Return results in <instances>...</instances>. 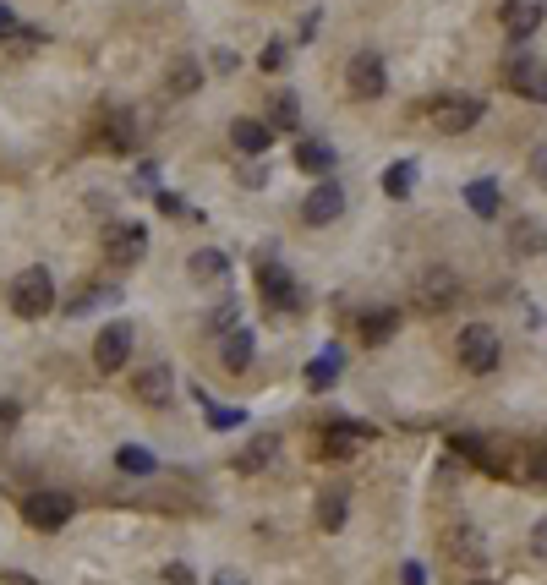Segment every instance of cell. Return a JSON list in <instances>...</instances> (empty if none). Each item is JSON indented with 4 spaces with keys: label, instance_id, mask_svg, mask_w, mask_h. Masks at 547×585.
<instances>
[{
    "label": "cell",
    "instance_id": "obj_21",
    "mask_svg": "<svg viewBox=\"0 0 547 585\" xmlns=\"http://www.w3.org/2000/svg\"><path fill=\"white\" fill-rule=\"evenodd\" d=\"M186 274H192L197 285H219V279H230V257L219 247H203V252L186 257Z\"/></svg>",
    "mask_w": 547,
    "mask_h": 585
},
{
    "label": "cell",
    "instance_id": "obj_40",
    "mask_svg": "<svg viewBox=\"0 0 547 585\" xmlns=\"http://www.w3.org/2000/svg\"><path fill=\"white\" fill-rule=\"evenodd\" d=\"M0 39H22V28H17V17H11L6 6H0Z\"/></svg>",
    "mask_w": 547,
    "mask_h": 585
},
{
    "label": "cell",
    "instance_id": "obj_26",
    "mask_svg": "<svg viewBox=\"0 0 547 585\" xmlns=\"http://www.w3.org/2000/svg\"><path fill=\"white\" fill-rule=\"evenodd\" d=\"M115 301H121V290H110V285H88V290H77V296L66 301V312H72V318H88V312L115 307Z\"/></svg>",
    "mask_w": 547,
    "mask_h": 585
},
{
    "label": "cell",
    "instance_id": "obj_34",
    "mask_svg": "<svg viewBox=\"0 0 547 585\" xmlns=\"http://www.w3.org/2000/svg\"><path fill=\"white\" fill-rule=\"evenodd\" d=\"M285 61H290V44H285V39H269V44H263V55H258L263 72H279Z\"/></svg>",
    "mask_w": 547,
    "mask_h": 585
},
{
    "label": "cell",
    "instance_id": "obj_22",
    "mask_svg": "<svg viewBox=\"0 0 547 585\" xmlns=\"http://www.w3.org/2000/svg\"><path fill=\"white\" fill-rule=\"evenodd\" d=\"M197 88H203V66H197V55H181V61L165 72V93L170 99H192Z\"/></svg>",
    "mask_w": 547,
    "mask_h": 585
},
{
    "label": "cell",
    "instance_id": "obj_4",
    "mask_svg": "<svg viewBox=\"0 0 547 585\" xmlns=\"http://www.w3.org/2000/svg\"><path fill=\"white\" fill-rule=\"evenodd\" d=\"M482 115H487V104L471 99V93H449V99H433V104H427V121H433V132H444V137L471 132Z\"/></svg>",
    "mask_w": 547,
    "mask_h": 585
},
{
    "label": "cell",
    "instance_id": "obj_17",
    "mask_svg": "<svg viewBox=\"0 0 547 585\" xmlns=\"http://www.w3.org/2000/svg\"><path fill=\"white\" fill-rule=\"evenodd\" d=\"M345 514H351V493L340 482H329L318 493V531H345Z\"/></svg>",
    "mask_w": 547,
    "mask_h": 585
},
{
    "label": "cell",
    "instance_id": "obj_9",
    "mask_svg": "<svg viewBox=\"0 0 547 585\" xmlns=\"http://www.w3.org/2000/svg\"><path fill=\"white\" fill-rule=\"evenodd\" d=\"M504 83L520 93V99H531V104H547V61L542 55H509V66H504Z\"/></svg>",
    "mask_w": 547,
    "mask_h": 585
},
{
    "label": "cell",
    "instance_id": "obj_7",
    "mask_svg": "<svg viewBox=\"0 0 547 585\" xmlns=\"http://www.w3.org/2000/svg\"><path fill=\"white\" fill-rule=\"evenodd\" d=\"M104 257L121 263V268L143 263L148 257V230L137 225V219H110V225H104Z\"/></svg>",
    "mask_w": 547,
    "mask_h": 585
},
{
    "label": "cell",
    "instance_id": "obj_12",
    "mask_svg": "<svg viewBox=\"0 0 547 585\" xmlns=\"http://www.w3.org/2000/svg\"><path fill=\"white\" fill-rule=\"evenodd\" d=\"M132 361V329L126 323H110L99 339H93V367L99 372H121Z\"/></svg>",
    "mask_w": 547,
    "mask_h": 585
},
{
    "label": "cell",
    "instance_id": "obj_2",
    "mask_svg": "<svg viewBox=\"0 0 547 585\" xmlns=\"http://www.w3.org/2000/svg\"><path fill=\"white\" fill-rule=\"evenodd\" d=\"M11 312L17 318H44V312H55V279H50V268H22L17 279H11Z\"/></svg>",
    "mask_w": 547,
    "mask_h": 585
},
{
    "label": "cell",
    "instance_id": "obj_37",
    "mask_svg": "<svg viewBox=\"0 0 547 585\" xmlns=\"http://www.w3.org/2000/svg\"><path fill=\"white\" fill-rule=\"evenodd\" d=\"M531 181H537V186H547V148H531Z\"/></svg>",
    "mask_w": 547,
    "mask_h": 585
},
{
    "label": "cell",
    "instance_id": "obj_36",
    "mask_svg": "<svg viewBox=\"0 0 547 585\" xmlns=\"http://www.w3.org/2000/svg\"><path fill=\"white\" fill-rule=\"evenodd\" d=\"M159 585H197V575L186 564H165V575H159Z\"/></svg>",
    "mask_w": 547,
    "mask_h": 585
},
{
    "label": "cell",
    "instance_id": "obj_31",
    "mask_svg": "<svg viewBox=\"0 0 547 585\" xmlns=\"http://www.w3.org/2000/svg\"><path fill=\"white\" fill-rule=\"evenodd\" d=\"M197 405L208 411V427H219V432H225V427H241V421H247V411H225V405H214L203 389H197Z\"/></svg>",
    "mask_w": 547,
    "mask_h": 585
},
{
    "label": "cell",
    "instance_id": "obj_24",
    "mask_svg": "<svg viewBox=\"0 0 547 585\" xmlns=\"http://www.w3.org/2000/svg\"><path fill=\"white\" fill-rule=\"evenodd\" d=\"M416 175H422L416 170V159H394V165L383 170V192H389L394 203H405V197L416 192Z\"/></svg>",
    "mask_w": 547,
    "mask_h": 585
},
{
    "label": "cell",
    "instance_id": "obj_32",
    "mask_svg": "<svg viewBox=\"0 0 547 585\" xmlns=\"http://www.w3.org/2000/svg\"><path fill=\"white\" fill-rule=\"evenodd\" d=\"M269 110H274V126H285V132L301 121V104H296V93H274V104H269Z\"/></svg>",
    "mask_w": 547,
    "mask_h": 585
},
{
    "label": "cell",
    "instance_id": "obj_27",
    "mask_svg": "<svg viewBox=\"0 0 547 585\" xmlns=\"http://www.w3.org/2000/svg\"><path fill=\"white\" fill-rule=\"evenodd\" d=\"M104 137H110L115 154H132V148H137V115L132 110H115L110 126H104Z\"/></svg>",
    "mask_w": 547,
    "mask_h": 585
},
{
    "label": "cell",
    "instance_id": "obj_30",
    "mask_svg": "<svg viewBox=\"0 0 547 585\" xmlns=\"http://www.w3.org/2000/svg\"><path fill=\"white\" fill-rule=\"evenodd\" d=\"M115 465H121L126 476H154V454H148V449H137V443L115 449Z\"/></svg>",
    "mask_w": 547,
    "mask_h": 585
},
{
    "label": "cell",
    "instance_id": "obj_5",
    "mask_svg": "<svg viewBox=\"0 0 547 585\" xmlns=\"http://www.w3.org/2000/svg\"><path fill=\"white\" fill-rule=\"evenodd\" d=\"M345 93H351V99H362V104L389 93V66H383L378 50H356L351 55V66H345Z\"/></svg>",
    "mask_w": 547,
    "mask_h": 585
},
{
    "label": "cell",
    "instance_id": "obj_19",
    "mask_svg": "<svg viewBox=\"0 0 547 585\" xmlns=\"http://www.w3.org/2000/svg\"><path fill=\"white\" fill-rule=\"evenodd\" d=\"M367 438H372V427H362V421H334V427L323 432V454L340 460V454H356Z\"/></svg>",
    "mask_w": 547,
    "mask_h": 585
},
{
    "label": "cell",
    "instance_id": "obj_1",
    "mask_svg": "<svg viewBox=\"0 0 547 585\" xmlns=\"http://www.w3.org/2000/svg\"><path fill=\"white\" fill-rule=\"evenodd\" d=\"M455 356H460L465 372L487 378V372L504 367V339H498V329H487V323H471V329H460V339H455Z\"/></svg>",
    "mask_w": 547,
    "mask_h": 585
},
{
    "label": "cell",
    "instance_id": "obj_33",
    "mask_svg": "<svg viewBox=\"0 0 547 585\" xmlns=\"http://www.w3.org/2000/svg\"><path fill=\"white\" fill-rule=\"evenodd\" d=\"M449 547H455V553H465V558H476V564H482V536H476L471 525H460V531L449 536Z\"/></svg>",
    "mask_w": 547,
    "mask_h": 585
},
{
    "label": "cell",
    "instance_id": "obj_43",
    "mask_svg": "<svg viewBox=\"0 0 547 585\" xmlns=\"http://www.w3.org/2000/svg\"><path fill=\"white\" fill-rule=\"evenodd\" d=\"M214 585H247V580H241V569H219Z\"/></svg>",
    "mask_w": 547,
    "mask_h": 585
},
{
    "label": "cell",
    "instance_id": "obj_16",
    "mask_svg": "<svg viewBox=\"0 0 547 585\" xmlns=\"http://www.w3.org/2000/svg\"><path fill=\"white\" fill-rule=\"evenodd\" d=\"M274 454H279V438H274V432H258V438L241 443L236 471H241V476H258V471H269V465H274Z\"/></svg>",
    "mask_w": 547,
    "mask_h": 585
},
{
    "label": "cell",
    "instance_id": "obj_35",
    "mask_svg": "<svg viewBox=\"0 0 547 585\" xmlns=\"http://www.w3.org/2000/svg\"><path fill=\"white\" fill-rule=\"evenodd\" d=\"M22 421V405L17 400H0V438H11V427Z\"/></svg>",
    "mask_w": 547,
    "mask_h": 585
},
{
    "label": "cell",
    "instance_id": "obj_15",
    "mask_svg": "<svg viewBox=\"0 0 547 585\" xmlns=\"http://www.w3.org/2000/svg\"><path fill=\"white\" fill-rule=\"evenodd\" d=\"M252 361H258V339H252V329H230L225 339H219V367L225 372H247Z\"/></svg>",
    "mask_w": 547,
    "mask_h": 585
},
{
    "label": "cell",
    "instance_id": "obj_10",
    "mask_svg": "<svg viewBox=\"0 0 547 585\" xmlns=\"http://www.w3.org/2000/svg\"><path fill=\"white\" fill-rule=\"evenodd\" d=\"M498 22H504V33L515 44H526L531 33L547 22V0H504V11H498Z\"/></svg>",
    "mask_w": 547,
    "mask_h": 585
},
{
    "label": "cell",
    "instance_id": "obj_25",
    "mask_svg": "<svg viewBox=\"0 0 547 585\" xmlns=\"http://www.w3.org/2000/svg\"><path fill=\"white\" fill-rule=\"evenodd\" d=\"M230 143H236L241 154H263V148L274 143V132L263 121H230Z\"/></svg>",
    "mask_w": 547,
    "mask_h": 585
},
{
    "label": "cell",
    "instance_id": "obj_29",
    "mask_svg": "<svg viewBox=\"0 0 547 585\" xmlns=\"http://www.w3.org/2000/svg\"><path fill=\"white\" fill-rule=\"evenodd\" d=\"M230 329H241V301H214V312H208V334H219V339H225Z\"/></svg>",
    "mask_w": 547,
    "mask_h": 585
},
{
    "label": "cell",
    "instance_id": "obj_41",
    "mask_svg": "<svg viewBox=\"0 0 547 585\" xmlns=\"http://www.w3.org/2000/svg\"><path fill=\"white\" fill-rule=\"evenodd\" d=\"M400 585H427V569L422 564H405L400 569Z\"/></svg>",
    "mask_w": 547,
    "mask_h": 585
},
{
    "label": "cell",
    "instance_id": "obj_3",
    "mask_svg": "<svg viewBox=\"0 0 547 585\" xmlns=\"http://www.w3.org/2000/svg\"><path fill=\"white\" fill-rule=\"evenodd\" d=\"M411 301H416V312H449L460 301V274L449 263H433V268H422L416 274V290H411Z\"/></svg>",
    "mask_w": 547,
    "mask_h": 585
},
{
    "label": "cell",
    "instance_id": "obj_18",
    "mask_svg": "<svg viewBox=\"0 0 547 585\" xmlns=\"http://www.w3.org/2000/svg\"><path fill=\"white\" fill-rule=\"evenodd\" d=\"M296 170H301V175H318V181H329V175H334V148L318 143V137H301V143H296Z\"/></svg>",
    "mask_w": 547,
    "mask_h": 585
},
{
    "label": "cell",
    "instance_id": "obj_23",
    "mask_svg": "<svg viewBox=\"0 0 547 585\" xmlns=\"http://www.w3.org/2000/svg\"><path fill=\"white\" fill-rule=\"evenodd\" d=\"M356 329H362L367 345H383V339H394V329H400V312H394V307H372V312H362Z\"/></svg>",
    "mask_w": 547,
    "mask_h": 585
},
{
    "label": "cell",
    "instance_id": "obj_6",
    "mask_svg": "<svg viewBox=\"0 0 547 585\" xmlns=\"http://www.w3.org/2000/svg\"><path fill=\"white\" fill-rule=\"evenodd\" d=\"M72 514H77L72 493H55V487H39V493L22 498V520H28L33 531H66Z\"/></svg>",
    "mask_w": 547,
    "mask_h": 585
},
{
    "label": "cell",
    "instance_id": "obj_8",
    "mask_svg": "<svg viewBox=\"0 0 547 585\" xmlns=\"http://www.w3.org/2000/svg\"><path fill=\"white\" fill-rule=\"evenodd\" d=\"M258 290H263V301H269V312H301V285L290 279L285 263H274V257L258 263Z\"/></svg>",
    "mask_w": 547,
    "mask_h": 585
},
{
    "label": "cell",
    "instance_id": "obj_11",
    "mask_svg": "<svg viewBox=\"0 0 547 585\" xmlns=\"http://www.w3.org/2000/svg\"><path fill=\"white\" fill-rule=\"evenodd\" d=\"M340 214H345V186L340 181H318L307 192V203H301V219H307V225H334Z\"/></svg>",
    "mask_w": 547,
    "mask_h": 585
},
{
    "label": "cell",
    "instance_id": "obj_14",
    "mask_svg": "<svg viewBox=\"0 0 547 585\" xmlns=\"http://www.w3.org/2000/svg\"><path fill=\"white\" fill-rule=\"evenodd\" d=\"M509 252H515L520 263L542 257V252H547V225H542V219H531V214L509 219Z\"/></svg>",
    "mask_w": 547,
    "mask_h": 585
},
{
    "label": "cell",
    "instance_id": "obj_39",
    "mask_svg": "<svg viewBox=\"0 0 547 585\" xmlns=\"http://www.w3.org/2000/svg\"><path fill=\"white\" fill-rule=\"evenodd\" d=\"M137 192H159V170H154V165L137 170Z\"/></svg>",
    "mask_w": 547,
    "mask_h": 585
},
{
    "label": "cell",
    "instance_id": "obj_38",
    "mask_svg": "<svg viewBox=\"0 0 547 585\" xmlns=\"http://www.w3.org/2000/svg\"><path fill=\"white\" fill-rule=\"evenodd\" d=\"M531 553H537V558H547V514H542L537 525H531Z\"/></svg>",
    "mask_w": 547,
    "mask_h": 585
},
{
    "label": "cell",
    "instance_id": "obj_20",
    "mask_svg": "<svg viewBox=\"0 0 547 585\" xmlns=\"http://www.w3.org/2000/svg\"><path fill=\"white\" fill-rule=\"evenodd\" d=\"M340 372H345V356L329 345L323 356H312V361H307V389H312V394H329L334 383H340Z\"/></svg>",
    "mask_w": 547,
    "mask_h": 585
},
{
    "label": "cell",
    "instance_id": "obj_28",
    "mask_svg": "<svg viewBox=\"0 0 547 585\" xmlns=\"http://www.w3.org/2000/svg\"><path fill=\"white\" fill-rule=\"evenodd\" d=\"M465 203L476 219H498V181H471L465 186Z\"/></svg>",
    "mask_w": 547,
    "mask_h": 585
},
{
    "label": "cell",
    "instance_id": "obj_42",
    "mask_svg": "<svg viewBox=\"0 0 547 585\" xmlns=\"http://www.w3.org/2000/svg\"><path fill=\"white\" fill-rule=\"evenodd\" d=\"M531 476H537V482L547 487V449H537V460H531Z\"/></svg>",
    "mask_w": 547,
    "mask_h": 585
},
{
    "label": "cell",
    "instance_id": "obj_44",
    "mask_svg": "<svg viewBox=\"0 0 547 585\" xmlns=\"http://www.w3.org/2000/svg\"><path fill=\"white\" fill-rule=\"evenodd\" d=\"M471 585H493V580H471Z\"/></svg>",
    "mask_w": 547,
    "mask_h": 585
},
{
    "label": "cell",
    "instance_id": "obj_13",
    "mask_svg": "<svg viewBox=\"0 0 547 585\" xmlns=\"http://www.w3.org/2000/svg\"><path fill=\"white\" fill-rule=\"evenodd\" d=\"M132 394L143 405H170V400H176V372H170L165 361H154V367H143L132 378Z\"/></svg>",
    "mask_w": 547,
    "mask_h": 585
}]
</instances>
